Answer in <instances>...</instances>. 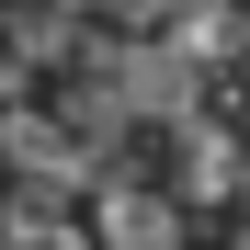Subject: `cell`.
I'll list each match as a JSON object with an SVG mask.
<instances>
[{
	"mask_svg": "<svg viewBox=\"0 0 250 250\" xmlns=\"http://www.w3.org/2000/svg\"><path fill=\"white\" fill-rule=\"evenodd\" d=\"M228 171H239V159H228V137H216V125H205V137H193V159H182V182H193V193H228Z\"/></svg>",
	"mask_w": 250,
	"mask_h": 250,
	"instance_id": "cell-1",
	"label": "cell"
}]
</instances>
